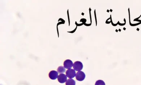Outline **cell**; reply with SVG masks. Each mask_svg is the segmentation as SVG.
Returning <instances> with one entry per match:
<instances>
[{
	"label": "cell",
	"instance_id": "ba28073f",
	"mask_svg": "<svg viewBox=\"0 0 141 85\" xmlns=\"http://www.w3.org/2000/svg\"><path fill=\"white\" fill-rule=\"evenodd\" d=\"M57 72L60 74L64 73L66 72L65 68L63 66H59L58 68Z\"/></svg>",
	"mask_w": 141,
	"mask_h": 85
},
{
	"label": "cell",
	"instance_id": "5b68a950",
	"mask_svg": "<svg viewBox=\"0 0 141 85\" xmlns=\"http://www.w3.org/2000/svg\"><path fill=\"white\" fill-rule=\"evenodd\" d=\"M58 82L61 83H64L67 80V76L65 74H62L58 75Z\"/></svg>",
	"mask_w": 141,
	"mask_h": 85
},
{
	"label": "cell",
	"instance_id": "6da1fadb",
	"mask_svg": "<svg viewBox=\"0 0 141 85\" xmlns=\"http://www.w3.org/2000/svg\"><path fill=\"white\" fill-rule=\"evenodd\" d=\"M73 67L74 70L79 72L82 70L83 66L81 62L78 61L74 62Z\"/></svg>",
	"mask_w": 141,
	"mask_h": 85
},
{
	"label": "cell",
	"instance_id": "8992f818",
	"mask_svg": "<svg viewBox=\"0 0 141 85\" xmlns=\"http://www.w3.org/2000/svg\"><path fill=\"white\" fill-rule=\"evenodd\" d=\"M48 76L52 80H56L58 76V73L56 71L52 70L48 74Z\"/></svg>",
	"mask_w": 141,
	"mask_h": 85
},
{
	"label": "cell",
	"instance_id": "9c48e42d",
	"mask_svg": "<svg viewBox=\"0 0 141 85\" xmlns=\"http://www.w3.org/2000/svg\"><path fill=\"white\" fill-rule=\"evenodd\" d=\"M95 85H105V83L104 81L100 80L96 82Z\"/></svg>",
	"mask_w": 141,
	"mask_h": 85
},
{
	"label": "cell",
	"instance_id": "7a4b0ae2",
	"mask_svg": "<svg viewBox=\"0 0 141 85\" xmlns=\"http://www.w3.org/2000/svg\"><path fill=\"white\" fill-rule=\"evenodd\" d=\"M76 80L79 81H82L84 80L86 78V75L84 72L82 71H79L76 74Z\"/></svg>",
	"mask_w": 141,
	"mask_h": 85
},
{
	"label": "cell",
	"instance_id": "277c9868",
	"mask_svg": "<svg viewBox=\"0 0 141 85\" xmlns=\"http://www.w3.org/2000/svg\"><path fill=\"white\" fill-rule=\"evenodd\" d=\"M73 63L72 60H65L64 62V67L66 68L69 69L71 68L73 66Z\"/></svg>",
	"mask_w": 141,
	"mask_h": 85
},
{
	"label": "cell",
	"instance_id": "3957f363",
	"mask_svg": "<svg viewBox=\"0 0 141 85\" xmlns=\"http://www.w3.org/2000/svg\"><path fill=\"white\" fill-rule=\"evenodd\" d=\"M76 73L75 70L72 69H69L66 71V75L67 77L70 78H74L76 76Z\"/></svg>",
	"mask_w": 141,
	"mask_h": 85
},
{
	"label": "cell",
	"instance_id": "52a82bcc",
	"mask_svg": "<svg viewBox=\"0 0 141 85\" xmlns=\"http://www.w3.org/2000/svg\"><path fill=\"white\" fill-rule=\"evenodd\" d=\"M76 82L72 78H69L67 80L66 83V85H75Z\"/></svg>",
	"mask_w": 141,
	"mask_h": 85
}]
</instances>
